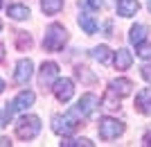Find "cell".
<instances>
[{
  "mask_svg": "<svg viewBox=\"0 0 151 147\" xmlns=\"http://www.w3.org/2000/svg\"><path fill=\"white\" fill-rule=\"evenodd\" d=\"M115 9H117V16H122V18H131V16H135V14L140 12V2H138V0H117Z\"/></svg>",
  "mask_w": 151,
  "mask_h": 147,
  "instance_id": "cell-9",
  "label": "cell"
},
{
  "mask_svg": "<svg viewBox=\"0 0 151 147\" xmlns=\"http://www.w3.org/2000/svg\"><path fill=\"white\" fill-rule=\"evenodd\" d=\"M57 79H59V66L54 61H45L41 66V72H38V86L45 91V88H50V86H54Z\"/></svg>",
  "mask_w": 151,
  "mask_h": 147,
  "instance_id": "cell-5",
  "label": "cell"
},
{
  "mask_svg": "<svg viewBox=\"0 0 151 147\" xmlns=\"http://www.w3.org/2000/svg\"><path fill=\"white\" fill-rule=\"evenodd\" d=\"M0 7H2V0H0Z\"/></svg>",
  "mask_w": 151,
  "mask_h": 147,
  "instance_id": "cell-32",
  "label": "cell"
},
{
  "mask_svg": "<svg viewBox=\"0 0 151 147\" xmlns=\"http://www.w3.org/2000/svg\"><path fill=\"white\" fill-rule=\"evenodd\" d=\"M97 106H99V97L95 95V93H86V95H81V100L77 102L75 109L81 113V118H90L97 111Z\"/></svg>",
  "mask_w": 151,
  "mask_h": 147,
  "instance_id": "cell-7",
  "label": "cell"
},
{
  "mask_svg": "<svg viewBox=\"0 0 151 147\" xmlns=\"http://www.w3.org/2000/svg\"><path fill=\"white\" fill-rule=\"evenodd\" d=\"M5 59V43H0V61Z\"/></svg>",
  "mask_w": 151,
  "mask_h": 147,
  "instance_id": "cell-28",
  "label": "cell"
},
{
  "mask_svg": "<svg viewBox=\"0 0 151 147\" xmlns=\"http://www.w3.org/2000/svg\"><path fill=\"white\" fill-rule=\"evenodd\" d=\"M2 91H5V82H2V79H0V93H2Z\"/></svg>",
  "mask_w": 151,
  "mask_h": 147,
  "instance_id": "cell-29",
  "label": "cell"
},
{
  "mask_svg": "<svg viewBox=\"0 0 151 147\" xmlns=\"http://www.w3.org/2000/svg\"><path fill=\"white\" fill-rule=\"evenodd\" d=\"M142 145H147V147H151V127L145 131V136H142Z\"/></svg>",
  "mask_w": 151,
  "mask_h": 147,
  "instance_id": "cell-26",
  "label": "cell"
},
{
  "mask_svg": "<svg viewBox=\"0 0 151 147\" xmlns=\"http://www.w3.org/2000/svg\"><path fill=\"white\" fill-rule=\"evenodd\" d=\"M41 134V118L38 115H23L16 125V136L23 138V140H32Z\"/></svg>",
  "mask_w": 151,
  "mask_h": 147,
  "instance_id": "cell-3",
  "label": "cell"
},
{
  "mask_svg": "<svg viewBox=\"0 0 151 147\" xmlns=\"http://www.w3.org/2000/svg\"><path fill=\"white\" fill-rule=\"evenodd\" d=\"M77 20H79V27H81L86 34H95V32H97V23H95L93 16H88V14H83V12H81Z\"/></svg>",
  "mask_w": 151,
  "mask_h": 147,
  "instance_id": "cell-16",
  "label": "cell"
},
{
  "mask_svg": "<svg viewBox=\"0 0 151 147\" xmlns=\"http://www.w3.org/2000/svg\"><path fill=\"white\" fill-rule=\"evenodd\" d=\"M147 32H149V30H147V25H133L131 32H129V41L138 48L140 43H145V41H147Z\"/></svg>",
  "mask_w": 151,
  "mask_h": 147,
  "instance_id": "cell-14",
  "label": "cell"
},
{
  "mask_svg": "<svg viewBox=\"0 0 151 147\" xmlns=\"http://www.w3.org/2000/svg\"><path fill=\"white\" fill-rule=\"evenodd\" d=\"M65 43H68V32H65V27L59 25V23H52V25L45 30L43 48L50 50V52H59V50H63Z\"/></svg>",
  "mask_w": 151,
  "mask_h": 147,
  "instance_id": "cell-2",
  "label": "cell"
},
{
  "mask_svg": "<svg viewBox=\"0 0 151 147\" xmlns=\"http://www.w3.org/2000/svg\"><path fill=\"white\" fill-rule=\"evenodd\" d=\"M0 125H2V120H0Z\"/></svg>",
  "mask_w": 151,
  "mask_h": 147,
  "instance_id": "cell-33",
  "label": "cell"
},
{
  "mask_svg": "<svg viewBox=\"0 0 151 147\" xmlns=\"http://www.w3.org/2000/svg\"><path fill=\"white\" fill-rule=\"evenodd\" d=\"M16 111H18V109H16V104H14V102H7V106H5V115H2V125H9Z\"/></svg>",
  "mask_w": 151,
  "mask_h": 147,
  "instance_id": "cell-20",
  "label": "cell"
},
{
  "mask_svg": "<svg viewBox=\"0 0 151 147\" xmlns=\"http://www.w3.org/2000/svg\"><path fill=\"white\" fill-rule=\"evenodd\" d=\"M77 77H79V79L83 77L86 82H93V79H95L93 75H88V68H77Z\"/></svg>",
  "mask_w": 151,
  "mask_h": 147,
  "instance_id": "cell-23",
  "label": "cell"
},
{
  "mask_svg": "<svg viewBox=\"0 0 151 147\" xmlns=\"http://www.w3.org/2000/svg\"><path fill=\"white\" fill-rule=\"evenodd\" d=\"M147 9H149V12H151V0H149V5H147Z\"/></svg>",
  "mask_w": 151,
  "mask_h": 147,
  "instance_id": "cell-30",
  "label": "cell"
},
{
  "mask_svg": "<svg viewBox=\"0 0 151 147\" xmlns=\"http://www.w3.org/2000/svg\"><path fill=\"white\" fill-rule=\"evenodd\" d=\"M52 91H54V97H57L59 102H70L72 95H75V84H72V79L63 77V79H57V82H54Z\"/></svg>",
  "mask_w": 151,
  "mask_h": 147,
  "instance_id": "cell-6",
  "label": "cell"
},
{
  "mask_svg": "<svg viewBox=\"0 0 151 147\" xmlns=\"http://www.w3.org/2000/svg\"><path fill=\"white\" fill-rule=\"evenodd\" d=\"M34 100H36V95H34L32 91H20L18 97L14 100V104H16V109H18V111H25V109H29L32 104H34Z\"/></svg>",
  "mask_w": 151,
  "mask_h": 147,
  "instance_id": "cell-13",
  "label": "cell"
},
{
  "mask_svg": "<svg viewBox=\"0 0 151 147\" xmlns=\"http://www.w3.org/2000/svg\"><path fill=\"white\" fill-rule=\"evenodd\" d=\"M79 120H81V113H79L77 109H70L68 113L54 115V118H52V131H54L57 136H70V134L77 131Z\"/></svg>",
  "mask_w": 151,
  "mask_h": 147,
  "instance_id": "cell-1",
  "label": "cell"
},
{
  "mask_svg": "<svg viewBox=\"0 0 151 147\" xmlns=\"http://www.w3.org/2000/svg\"><path fill=\"white\" fill-rule=\"evenodd\" d=\"M97 131H99L101 140H113V138L124 134V122H120L117 118H101Z\"/></svg>",
  "mask_w": 151,
  "mask_h": 147,
  "instance_id": "cell-4",
  "label": "cell"
},
{
  "mask_svg": "<svg viewBox=\"0 0 151 147\" xmlns=\"http://www.w3.org/2000/svg\"><path fill=\"white\" fill-rule=\"evenodd\" d=\"M7 14L14 20H25V18H29V7L27 5H9L7 7Z\"/></svg>",
  "mask_w": 151,
  "mask_h": 147,
  "instance_id": "cell-15",
  "label": "cell"
},
{
  "mask_svg": "<svg viewBox=\"0 0 151 147\" xmlns=\"http://www.w3.org/2000/svg\"><path fill=\"white\" fill-rule=\"evenodd\" d=\"M111 91H113L115 95H120V97L131 95V93H133V82H131V79H124V77L113 79V82H111Z\"/></svg>",
  "mask_w": 151,
  "mask_h": 147,
  "instance_id": "cell-12",
  "label": "cell"
},
{
  "mask_svg": "<svg viewBox=\"0 0 151 147\" xmlns=\"http://www.w3.org/2000/svg\"><path fill=\"white\" fill-rule=\"evenodd\" d=\"M32 72H34V64L29 59H20L16 64V72H14V82L16 84H27L32 79Z\"/></svg>",
  "mask_w": 151,
  "mask_h": 147,
  "instance_id": "cell-8",
  "label": "cell"
},
{
  "mask_svg": "<svg viewBox=\"0 0 151 147\" xmlns=\"http://www.w3.org/2000/svg\"><path fill=\"white\" fill-rule=\"evenodd\" d=\"M113 64H115V70H126V68H131V64H133V54L126 50V48H120V50L115 52Z\"/></svg>",
  "mask_w": 151,
  "mask_h": 147,
  "instance_id": "cell-11",
  "label": "cell"
},
{
  "mask_svg": "<svg viewBox=\"0 0 151 147\" xmlns=\"http://www.w3.org/2000/svg\"><path fill=\"white\" fill-rule=\"evenodd\" d=\"M41 9L47 16H54L63 9V0H41Z\"/></svg>",
  "mask_w": 151,
  "mask_h": 147,
  "instance_id": "cell-17",
  "label": "cell"
},
{
  "mask_svg": "<svg viewBox=\"0 0 151 147\" xmlns=\"http://www.w3.org/2000/svg\"><path fill=\"white\" fill-rule=\"evenodd\" d=\"M95 143L88 140V138H68V136H63V143L61 147H93Z\"/></svg>",
  "mask_w": 151,
  "mask_h": 147,
  "instance_id": "cell-18",
  "label": "cell"
},
{
  "mask_svg": "<svg viewBox=\"0 0 151 147\" xmlns=\"http://www.w3.org/2000/svg\"><path fill=\"white\" fill-rule=\"evenodd\" d=\"M0 30H2V23H0Z\"/></svg>",
  "mask_w": 151,
  "mask_h": 147,
  "instance_id": "cell-31",
  "label": "cell"
},
{
  "mask_svg": "<svg viewBox=\"0 0 151 147\" xmlns=\"http://www.w3.org/2000/svg\"><path fill=\"white\" fill-rule=\"evenodd\" d=\"M93 57L99 64H108L111 61V50H108L106 45H97V48H93Z\"/></svg>",
  "mask_w": 151,
  "mask_h": 147,
  "instance_id": "cell-19",
  "label": "cell"
},
{
  "mask_svg": "<svg viewBox=\"0 0 151 147\" xmlns=\"http://www.w3.org/2000/svg\"><path fill=\"white\" fill-rule=\"evenodd\" d=\"M86 5H88L90 9H95V12H99L101 7H104V0H86Z\"/></svg>",
  "mask_w": 151,
  "mask_h": 147,
  "instance_id": "cell-24",
  "label": "cell"
},
{
  "mask_svg": "<svg viewBox=\"0 0 151 147\" xmlns=\"http://www.w3.org/2000/svg\"><path fill=\"white\" fill-rule=\"evenodd\" d=\"M135 106H138L140 113L151 115V88H142L135 95Z\"/></svg>",
  "mask_w": 151,
  "mask_h": 147,
  "instance_id": "cell-10",
  "label": "cell"
},
{
  "mask_svg": "<svg viewBox=\"0 0 151 147\" xmlns=\"http://www.w3.org/2000/svg\"><path fill=\"white\" fill-rule=\"evenodd\" d=\"M7 145H12V143H9V138H0V147H7Z\"/></svg>",
  "mask_w": 151,
  "mask_h": 147,
  "instance_id": "cell-27",
  "label": "cell"
},
{
  "mask_svg": "<svg viewBox=\"0 0 151 147\" xmlns=\"http://www.w3.org/2000/svg\"><path fill=\"white\" fill-rule=\"evenodd\" d=\"M16 36H18V48H20V50H25V48L32 45V38H29L27 32H16Z\"/></svg>",
  "mask_w": 151,
  "mask_h": 147,
  "instance_id": "cell-21",
  "label": "cell"
},
{
  "mask_svg": "<svg viewBox=\"0 0 151 147\" xmlns=\"http://www.w3.org/2000/svg\"><path fill=\"white\" fill-rule=\"evenodd\" d=\"M142 77L151 84V64H145V66H142Z\"/></svg>",
  "mask_w": 151,
  "mask_h": 147,
  "instance_id": "cell-25",
  "label": "cell"
},
{
  "mask_svg": "<svg viewBox=\"0 0 151 147\" xmlns=\"http://www.w3.org/2000/svg\"><path fill=\"white\" fill-rule=\"evenodd\" d=\"M138 57H140V59H151V45L140 43V45H138Z\"/></svg>",
  "mask_w": 151,
  "mask_h": 147,
  "instance_id": "cell-22",
  "label": "cell"
}]
</instances>
